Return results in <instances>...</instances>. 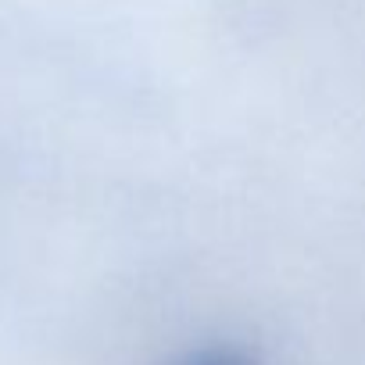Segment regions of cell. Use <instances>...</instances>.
Masks as SVG:
<instances>
[{"mask_svg":"<svg viewBox=\"0 0 365 365\" xmlns=\"http://www.w3.org/2000/svg\"><path fill=\"white\" fill-rule=\"evenodd\" d=\"M182 365H247L240 354H230V351H215V354H197L190 361H182Z\"/></svg>","mask_w":365,"mask_h":365,"instance_id":"6da1fadb","label":"cell"}]
</instances>
